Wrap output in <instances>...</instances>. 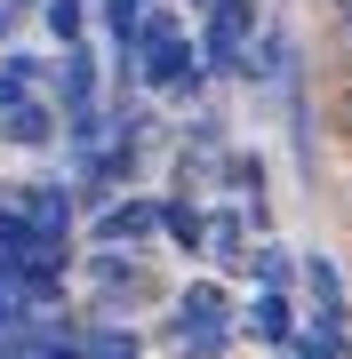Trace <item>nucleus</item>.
Listing matches in <instances>:
<instances>
[{
	"instance_id": "nucleus-1",
	"label": "nucleus",
	"mask_w": 352,
	"mask_h": 359,
	"mask_svg": "<svg viewBox=\"0 0 352 359\" xmlns=\"http://www.w3.org/2000/svg\"><path fill=\"white\" fill-rule=\"evenodd\" d=\"M248 32H256V0H209V32H200V72H233Z\"/></svg>"
},
{
	"instance_id": "nucleus-2",
	"label": "nucleus",
	"mask_w": 352,
	"mask_h": 359,
	"mask_svg": "<svg viewBox=\"0 0 352 359\" xmlns=\"http://www.w3.org/2000/svg\"><path fill=\"white\" fill-rule=\"evenodd\" d=\"M160 231V208L152 200H112L105 216H96V240L105 248H136V240H152Z\"/></svg>"
},
{
	"instance_id": "nucleus-3",
	"label": "nucleus",
	"mask_w": 352,
	"mask_h": 359,
	"mask_svg": "<svg viewBox=\"0 0 352 359\" xmlns=\"http://www.w3.org/2000/svg\"><path fill=\"white\" fill-rule=\"evenodd\" d=\"M56 96H65V120L96 112V56H89V48H65V72H56Z\"/></svg>"
},
{
	"instance_id": "nucleus-4",
	"label": "nucleus",
	"mask_w": 352,
	"mask_h": 359,
	"mask_svg": "<svg viewBox=\"0 0 352 359\" xmlns=\"http://www.w3.org/2000/svg\"><path fill=\"white\" fill-rule=\"evenodd\" d=\"M89 280L105 287V311H120V295H136V287H144V271H136V256H129V248H105V256L89 264Z\"/></svg>"
},
{
	"instance_id": "nucleus-5",
	"label": "nucleus",
	"mask_w": 352,
	"mask_h": 359,
	"mask_svg": "<svg viewBox=\"0 0 352 359\" xmlns=\"http://www.w3.org/2000/svg\"><path fill=\"white\" fill-rule=\"evenodd\" d=\"M304 287H313V320L320 327H344V280H337V264L313 256V264H304Z\"/></svg>"
},
{
	"instance_id": "nucleus-6",
	"label": "nucleus",
	"mask_w": 352,
	"mask_h": 359,
	"mask_svg": "<svg viewBox=\"0 0 352 359\" xmlns=\"http://www.w3.org/2000/svg\"><path fill=\"white\" fill-rule=\"evenodd\" d=\"M248 335H256V344H273V351H288V335H296L288 295H256V304H248Z\"/></svg>"
},
{
	"instance_id": "nucleus-7",
	"label": "nucleus",
	"mask_w": 352,
	"mask_h": 359,
	"mask_svg": "<svg viewBox=\"0 0 352 359\" xmlns=\"http://www.w3.org/2000/svg\"><path fill=\"white\" fill-rule=\"evenodd\" d=\"M160 231H169L184 256H200V248H209V216H200L193 200H160Z\"/></svg>"
},
{
	"instance_id": "nucleus-8",
	"label": "nucleus",
	"mask_w": 352,
	"mask_h": 359,
	"mask_svg": "<svg viewBox=\"0 0 352 359\" xmlns=\"http://www.w3.org/2000/svg\"><path fill=\"white\" fill-rule=\"evenodd\" d=\"M56 136V120L40 112V104L25 96V104H8V112H0V144H48Z\"/></svg>"
},
{
	"instance_id": "nucleus-9",
	"label": "nucleus",
	"mask_w": 352,
	"mask_h": 359,
	"mask_svg": "<svg viewBox=\"0 0 352 359\" xmlns=\"http://www.w3.org/2000/svg\"><path fill=\"white\" fill-rule=\"evenodd\" d=\"M40 25H48L56 48H80V40H89V0H48V8H40Z\"/></svg>"
},
{
	"instance_id": "nucleus-10",
	"label": "nucleus",
	"mask_w": 352,
	"mask_h": 359,
	"mask_svg": "<svg viewBox=\"0 0 352 359\" xmlns=\"http://www.w3.org/2000/svg\"><path fill=\"white\" fill-rule=\"evenodd\" d=\"M248 271H256V295H288L296 287V256H288V248H256Z\"/></svg>"
},
{
	"instance_id": "nucleus-11",
	"label": "nucleus",
	"mask_w": 352,
	"mask_h": 359,
	"mask_svg": "<svg viewBox=\"0 0 352 359\" xmlns=\"http://www.w3.org/2000/svg\"><path fill=\"white\" fill-rule=\"evenodd\" d=\"M176 320H184V327H233V320H224V287H209V280H200V287H184Z\"/></svg>"
},
{
	"instance_id": "nucleus-12",
	"label": "nucleus",
	"mask_w": 352,
	"mask_h": 359,
	"mask_svg": "<svg viewBox=\"0 0 352 359\" xmlns=\"http://www.w3.org/2000/svg\"><path fill=\"white\" fill-rule=\"evenodd\" d=\"M344 351H352L344 327H320V320L304 327V335H288V359H344Z\"/></svg>"
},
{
	"instance_id": "nucleus-13",
	"label": "nucleus",
	"mask_w": 352,
	"mask_h": 359,
	"mask_svg": "<svg viewBox=\"0 0 352 359\" xmlns=\"http://www.w3.org/2000/svg\"><path fill=\"white\" fill-rule=\"evenodd\" d=\"M144 8H152V0H105V32L120 40V65H129V48H136V25H144Z\"/></svg>"
},
{
	"instance_id": "nucleus-14",
	"label": "nucleus",
	"mask_w": 352,
	"mask_h": 359,
	"mask_svg": "<svg viewBox=\"0 0 352 359\" xmlns=\"http://www.w3.org/2000/svg\"><path fill=\"white\" fill-rule=\"evenodd\" d=\"M176 351L184 359H216V351H233V327H184L176 320Z\"/></svg>"
},
{
	"instance_id": "nucleus-15",
	"label": "nucleus",
	"mask_w": 352,
	"mask_h": 359,
	"mask_svg": "<svg viewBox=\"0 0 352 359\" xmlns=\"http://www.w3.org/2000/svg\"><path fill=\"white\" fill-rule=\"evenodd\" d=\"M32 224H25V208H0V264H16V256H32Z\"/></svg>"
},
{
	"instance_id": "nucleus-16",
	"label": "nucleus",
	"mask_w": 352,
	"mask_h": 359,
	"mask_svg": "<svg viewBox=\"0 0 352 359\" xmlns=\"http://www.w3.org/2000/svg\"><path fill=\"white\" fill-rule=\"evenodd\" d=\"M32 80H40V65H32V56H8V65H0V112L32 96Z\"/></svg>"
},
{
	"instance_id": "nucleus-17",
	"label": "nucleus",
	"mask_w": 352,
	"mask_h": 359,
	"mask_svg": "<svg viewBox=\"0 0 352 359\" xmlns=\"http://www.w3.org/2000/svg\"><path fill=\"white\" fill-rule=\"evenodd\" d=\"M240 231H248V216H240V208H224V216L209 224V248H216L224 264H240Z\"/></svg>"
},
{
	"instance_id": "nucleus-18",
	"label": "nucleus",
	"mask_w": 352,
	"mask_h": 359,
	"mask_svg": "<svg viewBox=\"0 0 352 359\" xmlns=\"http://www.w3.org/2000/svg\"><path fill=\"white\" fill-rule=\"evenodd\" d=\"M8 327H25V295H16L8 280H0V335H8Z\"/></svg>"
},
{
	"instance_id": "nucleus-19",
	"label": "nucleus",
	"mask_w": 352,
	"mask_h": 359,
	"mask_svg": "<svg viewBox=\"0 0 352 359\" xmlns=\"http://www.w3.org/2000/svg\"><path fill=\"white\" fill-rule=\"evenodd\" d=\"M337 128L352 136V80H344V88H337Z\"/></svg>"
},
{
	"instance_id": "nucleus-20",
	"label": "nucleus",
	"mask_w": 352,
	"mask_h": 359,
	"mask_svg": "<svg viewBox=\"0 0 352 359\" xmlns=\"http://www.w3.org/2000/svg\"><path fill=\"white\" fill-rule=\"evenodd\" d=\"M328 8H337V32H352V0H328Z\"/></svg>"
}]
</instances>
